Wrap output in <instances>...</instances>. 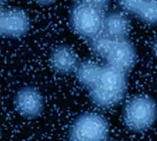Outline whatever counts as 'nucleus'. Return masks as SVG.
I'll return each mask as SVG.
<instances>
[{
	"mask_svg": "<svg viewBox=\"0 0 157 141\" xmlns=\"http://www.w3.org/2000/svg\"><path fill=\"white\" fill-rule=\"evenodd\" d=\"M126 72L104 64L92 86L89 97L95 105L102 108L116 106L124 100L128 88Z\"/></svg>",
	"mask_w": 157,
	"mask_h": 141,
	"instance_id": "1",
	"label": "nucleus"
},
{
	"mask_svg": "<svg viewBox=\"0 0 157 141\" xmlns=\"http://www.w3.org/2000/svg\"><path fill=\"white\" fill-rule=\"evenodd\" d=\"M157 119V104L152 97L137 95L126 104L123 120L126 128L136 133L148 130Z\"/></svg>",
	"mask_w": 157,
	"mask_h": 141,
	"instance_id": "2",
	"label": "nucleus"
},
{
	"mask_svg": "<svg viewBox=\"0 0 157 141\" xmlns=\"http://www.w3.org/2000/svg\"><path fill=\"white\" fill-rule=\"evenodd\" d=\"M105 11L87 3H75L69 14L72 30L83 39H93L102 33Z\"/></svg>",
	"mask_w": 157,
	"mask_h": 141,
	"instance_id": "3",
	"label": "nucleus"
},
{
	"mask_svg": "<svg viewBox=\"0 0 157 141\" xmlns=\"http://www.w3.org/2000/svg\"><path fill=\"white\" fill-rule=\"evenodd\" d=\"M108 121L100 113L86 112L78 116L69 129V141H106Z\"/></svg>",
	"mask_w": 157,
	"mask_h": 141,
	"instance_id": "4",
	"label": "nucleus"
},
{
	"mask_svg": "<svg viewBox=\"0 0 157 141\" xmlns=\"http://www.w3.org/2000/svg\"><path fill=\"white\" fill-rule=\"evenodd\" d=\"M31 21L28 13L18 7H0V36L20 38L28 33Z\"/></svg>",
	"mask_w": 157,
	"mask_h": 141,
	"instance_id": "5",
	"label": "nucleus"
},
{
	"mask_svg": "<svg viewBox=\"0 0 157 141\" xmlns=\"http://www.w3.org/2000/svg\"><path fill=\"white\" fill-rule=\"evenodd\" d=\"M137 59L135 46L128 38H126L113 40L103 60L107 65L128 73L134 68Z\"/></svg>",
	"mask_w": 157,
	"mask_h": 141,
	"instance_id": "6",
	"label": "nucleus"
},
{
	"mask_svg": "<svg viewBox=\"0 0 157 141\" xmlns=\"http://www.w3.org/2000/svg\"><path fill=\"white\" fill-rule=\"evenodd\" d=\"M15 109L23 117L33 119L43 113L45 100L41 92L34 87H23L14 97Z\"/></svg>",
	"mask_w": 157,
	"mask_h": 141,
	"instance_id": "7",
	"label": "nucleus"
},
{
	"mask_svg": "<svg viewBox=\"0 0 157 141\" xmlns=\"http://www.w3.org/2000/svg\"><path fill=\"white\" fill-rule=\"evenodd\" d=\"M49 59L53 69L61 75L74 73L80 63L77 53L67 45H60L54 48L51 52Z\"/></svg>",
	"mask_w": 157,
	"mask_h": 141,
	"instance_id": "8",
	"label": "nucleus"
},
{
	"mask_svg": "<svg viewBox=\"0 0 157 141\" xmlns=\"http://www.w3.org/2000/svg\"><path fill=\"white\" fill-rule=\"evenodd\" d=\"M130 32V21L122 10H113L105 13L102 33L114 40L128 38Z\"/></svg>",
	"mask_w": 157,
	"mask_h": 141,
	"instance_id": "9",
	"label": "nucleus"
},
{
	"mask_svg": "<svg viewBox=\"0 0 157 141\" xmlns=\"http://www.w3.org/2000/svg\"><path fill=\"white\" fill-rule=\"evenodd\" d=\"M102 66L91 61L80 62L74 72L75 76L78 83L89 90L98 78Z\"/></svg>",
	"mask_w": 157,
	"mask_h": 141,
	"instance_id": "10",
	"label": "nucleus"
},
{
	"mask_svg": "<svg viewBox=\"0 0 157 141\" xmlns=\"http://www.w3.org/2000/svg\"><path fill=\"white\" fill-rule=\"evenodd\" d=\"M135 17L147 25L157 26V0H145Z\"/></svg>",
	"mask_w": 157,
	"mask_h": 141,
	"instance_id": "11",
	"label": "nucleus"
},
{
	"mask_svg": "<svg viewBox=\"0 0 157 141\" xmlns=\"http://www.w3.org/2000/svg\"><path fill=\"white\" fill-rule=\"evenodd\" d=\"M113 40L102 33L89 41L90 48L96 56L104 59Z\"/></svg>",
	"mask_w": 157,
	"mask_h": 141,
	"instance_id": "12",
	"label": "nucleus"
},
{
	"mask_svg": "<svg viewBox=\"0 0 157 141\" xmlns=\"http://www.w3.org/2000/svg\"><path fill=\"white\" fill-rule=\"evenodd\" d=\"M145 0H117L121 10L126 14L136 16Z\"/></svg>",
	"mask_w": 157,
	"mask_h": 141,
	"instance_id": "13",
	"label": "nucleus"
},
{
	"mask_svg": "<svg viewBox=\"0 0 157 141\" xmlns=\"http://www.w3.org/2000/svg\"><path fill=\"white\" fill-rule=\"evenodd\" d=\"M33 1L40 6H48L54 3L56 0H33Z\"/></svg>",
	"mask_w": 157,
	"mask_h": 141,
	"instance_id": "14",
	"label": "nucleus"
},
{
	"mask_svg": "<svg viewBox=\"0 0 157 141\" xmlns=\"http://www.w3.org/2000/svg\"><path fill=\"white\" fill-rule=\"evenodd\" d=\"M152 52H153V54H154V56L157 59V37L156 39L155 40L154 44H153Z\"/></svg>",
	"mask_w": 157,
	"mask_h": 141,
	"instance_id": "15",
	"label": "nucleus"
},
{
	"mask_svg": "<svg viewBox=\"0 0 157 141\" xmlns=\"http://www.w3.org/2000/svg\"><path fill=\"white\" fill-rule=\"evenodd\" d=\"M74 4L75 3H89L90 0H71Z\"/></svg>",
	"mask_w": 157,
	"mask_h": 141,
	"instance_id": "16",
	"label": "nucleus"
},
{
	"mask_svg": "<svg viewBox=\"0 0 157 141\" xmlns=\"http://www.w3.org/2000/svg\"><path fill=\"white\" fill-rule=\"evenodd\" d=\"M5 2H7V0H0V5H2Z\"/></svg>",
	"mask_w": 157,
	"mask_h": 141,
	"instance_id": "17",
	"label": "nucleus"
},
{
	"mask_svg": "<svg viewBox=\"0 0 157 141\" xmlns=\"http://www.w3.org/2000/svg\"><path fill=\"white\" fill-rule=\"evenodd\" d=\"M1 134H2V130H1V127H0V138H1Z\"/></svg>",
	"mask_w": 157,
	"mask_h": 141,
	"instance_id": "18",
	"label": "nucleus"
},
{
	"mask_svg": "<svg viewBox=\"0 0 157 141\" xmlns=\"http://www.w3.org/2000/svg\"><path fill=\"white\" fill-rule=\"evenodd\" d=\"M106 141H116V140H106Z\"/></svg>",
	"mask_w": 157,
	"mask_h": 141,
	"instance_id": "19",
	"label": "nucleus"
}]
</instances>
